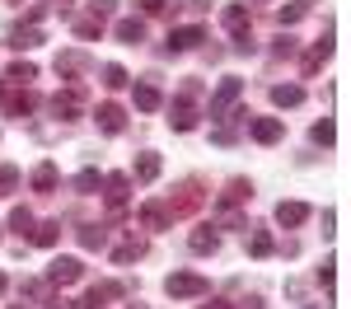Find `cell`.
I'll list each match as a JSON object with an SVG mask.
<instances>
[{"label":"cell","mask_w":351,"mask_h":309,"mask_svg":"<svg viewBox=\"0 0 351 309\" xmlns=\"http://www.w3.org/2000/svg\"><path fill=\"white\" fill-rule=\"evenodd\" d=\"M136 108L155 112V108H160V89H155V84H136Z\"/></svg>","instance_id":"30bf717a"},{"label":"cell","mask_w":351,"mask_h":309,"mask_svg":"<svg viewBox=\"0 0 351 309\" xmlns=\"http://www.w3.org/2000/svg\"><path fill=\"white\" fill-rule=\"evenodd\" d=\"M33 75H38V66H33V61H14V66H10V80H14V84H28Z\"/></svg>","instance_id":"ffe728a7"},{"label":"cell","mask_w":351,"mask_h":309,"mask_svg":"<svg viewBox=\"0 0 351 309\" xmlns=\"http://www.w3.org/2000/svg\"><path fill=\"white\" fill-rule=\"evenodd\" d=\"M10 225H14V234H33V211H24V206H19V211L10 216Z\"/></svg>","instance_id":"cb8c5ba5"},{"label":"cell","mask_w":351,"mask_h":309,"mask_svg":"<svg viewBox=\"0 0 351 309\" xmlns=\"http://www.w3.org/2000/svg\"><path fill=\"white\" fill-rule=\"evenodd\" d=\"M19 188V169H0V197H14Z\"/></svg>","instance_id":"d4e9b609"},{"label":"cell","mask_w":351,"mask_h":309,"mask_svg":"<svg viewBox=\"0 0 351 309\" xmlns=\"http://www.w3.org/2000/svg\"><path fill=\"white\" fill-rule=\"evenodd\" d=\"M56 234H61V225H56V221H47V225H38V230H33V244L52 249V244H56Z\"/></svg>","instance_id":"e0dca14e"},{"label":"cell","mask_w":351,"mask_h":309,"mask_svg":"<svg viewBox=\"0 0 351 309\" xmlns=\"http://www.w3.org/2000/svg\"><path fill=\"white\" fill-rule=\"evenodd\" d=\"M80 66H84V56H80V52H66V56H56V71H61V75H75Z\"/></svg>","instance_id":"7402d4cb"},{"label":"cell","mask_w":351,"mask_h":309,"mask_svg":"<svg viewBox=\"0 0 351 309\" xmlns=\"http://www.w3.org/2000/svg\"><path fill=\"white\" fill-rule=\"evenodd\" d=\"M300 14H304V5H286V10H281V14H276V19H281V24H295Z\"/></svg>","instance_id":"1f68e13d"},{"label":"cell","mask_w":351,"mask_h":309,"mask_svg":"<svg viewBox=\"0 0 351 309\" xmlns=\"http://www.w3.org/2000/svg\"><path fill=\"white\" fill-rule=\"evenodd\" d=\"M271 103L295 108V103H304V89H300V84H276V89H271Z\"/></svg>","instance_id":"9c48e42d"},{"label":"cell","mask_w":351,"mask_h":309,"mask_svg":"<svg viewBox=\"0 0 351 309\" xmlns=\"http://www.w3.org/2000/svg\"><path fill=\"white\" fill-rule=\"evenodd\" d=\"M141 253H145V244H141V239H127L122 249H112V262H132V258H141Z\"/></svg>","instance_id":"d6986e66"},{"label":"cell","mask_w":351,"mask_h":309,"mask_svg":"<svg viewBox=\"0 0 351 309\" xmlns=\"http://www.w3.org/2000/svg\"><path fill=\"white\" fill-rule=\"evenodd\" d=\"M117 38H122V42H141V38H145V24H141V19H122V24H117Z\"/></svg>","instance_id":"5bb4252c"},{"label":"cell","mask_w":351,"mask_h":309,"mask_svg":"<svg viewBox=\"0 0 351 309\" xmlns=\"http://www.w3.org/2000/svg\"><path fill=\"white\" fill-rule=\"evenodd\" d=\"M248 253H253V258H267L271 253V234H253V239H248Z\"/></svg>","instance_id":"484cf974"},{"label":"cell","mask_w":351,"mask_h":309,"mask_svg":"<svg viewBox=\"0 0 351 309\" xmlns=\"http://www.w3.org/2000/svg\"><path fill=\"white\" fill-rule=\"evenodd\" d=\"M202 309H225V305H220V300H211V305H202Z\"/></svg>","instance_id":"836d02e7"},{"label":"cell","mask_w":351,"mask_h":309,"mask_svg":"<svg viewBox=\"0 0 351 309\" xmlns=\"http://www.w3.org/2000/svg\"><path fill=\"white\" fill-rule=\"evenodd\" d=\"M33 188H38V193H52L56 188V164H38L33 169Z\"/></svg>","instance_id":"7c38bea8"},{"label":"cell","mask_w":351,"mask_h":309,"mask_svg":"<svg viewBox=\"0 0 351 309\" xmlns=\"http://www.w3.org/2000/svg\"><path fill=\"white\" fill-rule=\"evenodd\" d=\"M136 178H141V183H155V178H160V155H141V160H136Z\"/></svg>","instance_id":"8fae6325"},{"label":"cell","mask_w":351,"mask_h":309,"mask_svg":"<svg viewBox=\"0 0 351 309\" xmlns=\"http://www.w3.org/2000/svg\"><path fill=\"white\" fill-rule=\"evenodd\" d=\"M243 94V80H220V89L211 94V117H225V108Z\"/></svg>","instance_id":"3957f363"},{"label":"cell","mask_w":351,"mask_h":309,"mask_svg":"<svg viewBox=\"0 0 351 309\" xmlns=\"http://www.w3.org/2000/svg\"><path fill=\"white\" fill-rule=\"evenodd\" d=\"M136 5H141L145 14H160V10H164V0H136Z\"/></svg>","instance_id":"d6a6232c"},{"label":"cell","mask_w":351,"mask_h":309,"mask_svg":"<svg viewBox=\"0 0 351 309\" xmlns=\"http://www.w3.org/2000/svg\"><path fill=\"white\" fill-rule=\"evenodd\" d=\"M216 234H211V230H192V253H216Z\"/></svg>","instance_id":"2e32d148"},{"label":"cell","mask_w":351,"mask_h":309,"mask_svg":"<svg viewBox=\"0 0 351 309\" xmlns=\"http://www.w3.org/2000/svg\"><path fill=\"white\" fill-rule=\"evenodd\" d=\"M332 136H337V132H332V122H319V127H314V140H319V145H332Z\"/></svg>","instance_id":"f546056e"},{"label":"cell","mask_w":351,"mask_h":309,"mask_svg":"<svg viewBox=\"0 0 351 309\" xmlns=\"http://www.w3.org/2000/svg\"><path fill=\"white\" fill-rule=\"evenodd\" d=\"M99 127H104L108 136H117V132L127 127V112L117 108V103H104V108H99Z\"/></svg>","instance_id":"52a82bcc"},{"label":"cell","mask_w":351,"mask_h":309,"mask_svg":"<svg viewBox=\"0 0 351 309\" xmlns=\"http://www.w3.org/2000/svg\"><path fill=\"white\" fill-rule=\"evenodd\" d=\"M5 108L14 112V117H24V112H33V108H38V94H14V99H10Z\"/></svg>","instance_id":"ac0fdd59"},{"label":"cell","mask_w":351,"mask_h":309,"mask_svg":"<svg viewBox=\"0 0 351 309\" xmlns=\"http://www.w3.org/2000/svg\"><path fill=\"white\" fill-rule=\"evenodd\" d=\"M127 84V71L122 66H104V89H122Z\"/></svg>","instance_id":"603a6c76"},{"label":"cell","mask_w":351,"mask_h":309,"mask_svg":"<svg viewBox=\"0 0 351 309\" xmlns=\"http://www.w3.org/2000/svg\"><path fill=\"white\" fill-rule=\"evenodd\" d=\"M173 127H178V132H192V127H197V112H192L188 103H178V108H173Z\"/></svg>","instance_id":"44dd1931"},{"label":"cell","mask_w":351,"mask_h":309,"mask_svg":"<svg viewBox=\"0 0 351 309\" xmlns=\"http://www.w3.org/2000/svg\"><path fill=\"white\" fill-rule=\"evenodd\" d=\"M276 221L286 225V230H295V225L309 221V206H304V201H281V206H276Z\"/></svg>","instance_id":"5b68a950"},{"label":"cell","mask_w":351,"mask_h":309,"mask_svg":"<svg viewBox=\"0 0 351 309\" xmlns=\"http://www.w3.org/2000/svg\"><path fill=\"white\" fill-rule=\"evenodd\" d=\"M117 295H122V286H117V281H104V286L89 291V309L99 305V300H117Z\"/></svg>","instance_id":"9a60e30c"},{"label":"cell","mask_w":351,"mask_h":309,"mask_svg":"<svg viewBox=\"0 0 351 309\" xmlns=\"http://www.w3.org/2000/svg\"><path fill=\"white\" fill-rule=\"evenodd\" d=\"M0 291H5V277H0Z\"/></svg>","instance_id":"e575fe53"},{"label":"cell","mask_w":351,"mask_h":309,"mask_svg":"<svg viewBox=\"0 0 351 309\" xmlns=\"http://www.w3.org/2000/svg\"><path fill=\"white\" fill-rule=\"evenodd\" d=\"M122 197H127V178L112 173V178H108V201H122Z\"/></svg>","instance_id":"83f0119b"},{"label":"cell","mask_w":351,"mask_h":309,"mask_svg":"<svg viewBox=\"0 0 351 309\" xmlns=\"http://www.w3.org/2000/svg\"><path fill=\"white\" fill-rule=\"evenodd\" d=\"M10 42L24 52V47H38V42H43V33H38V28H24V24H19L14 33H10Z\"/></svg>","instance_id":"4fadbf2b"},{"label":"cell","mask_w":351,"mask_h":309,"mask_svg":"<svg viewBox=\"0 0 351 309\" xmlns=\"http://www.w3.org/2000/svg\"><path fill=\"white\" fill-rule=\"evenodd\" d=\"M75 33H80V38H99V33H104V19H80Z\"/></svg>","instance_id":"f1b7e54d"},{"label":"cell","mask_w":351,"mask_h":309,"mask_svg":"<svg viewBox=\"0 0 351 309\" xmlns=\"http://www.w3.org/2000/svg\"><path fill=\"white\" fill-rule=\"evenodd\" d=\"M141 221L150 225V230H164V221H169V216H164L160 206H145V211H141Z\"/></svg>","instance_id":"4316f807"},{"label":"cell","mask_w":351,"mask_h":309,"mask_svg":"<svg viewBox=\"0 0 351 309\" xmlns=\"http://www.w3.org/2000/svg\"><path fill=\"white\" fill-rule=\"evenodd\" d=\"M75 188H80V193H94V188H99V173H94V169L80 173V178H75Z\"/></svg>","instance_id":"4dcf8cb0"},{"label":"cell","mask_w":351,"mask_h":309,"mask_svg":"<svg viewBox=\"0 0 351 309\" xmlns=\"http://www.w3.org/2000/svg\"><path fill=\"white\" fill-rule=\"evenodd\" d=\"M52 112L61 117V122H71V117L80 112V89H66V94H56V99H52Z\"/></svg>","instance_id":"8992f818"},{"label":"cell","mask_w":351,"mask_h":309,"mask_svg":"<svg viewBox=\"0 0 351 309\" xmlns=\"http://www.w3.org/2000/svg\"><path fill=\"white\" fill-rule=\"evenodd\" d=\"M248 132H253V140H263V145H276V140L286 136V127H281V117H258V122H253Z\"/></svg>","instance_id":"277c9868"},{"label":"cell","mask_w":351,"mask_h":309,"mask_svg":"<svg viewBox=\"0 0 351 309\" xmlns=\"http://www.w3.org/2000/svg\"><path fill=\"white\" fill-rule=\"evenodd\" d=\"M164 291L178 295V300H183V295H206V277H197V272H173V277L164 281Z\"/></svg>","instance_id":"6da1fadb"},{"label":"cell","mask_w":351,"mask_h":309,"mask_svg":"<svg viewBox=\"0 0 351 309\" xmlns=\"http://www.w3.org/2000/svg\"><path fill=\"white\" fill-rule=\"evenodd\" d=\"M80 277H84L80 258H56L52 267H47V281H52V286H71V281H80Z\"/></svg>","instance_id":"7a4b0ae2"},{"label":"cell","mask_w":351,"mask_h":309,"mask_svg":"<svg viewBox=\"0 0 351 309\" xmlns=\"http://www.w3.org/2000/svg\"><path fill=\"white\" fill-rule=\"evenodd\" d=\"M206 33L202 28H178V33H169V52H188V47H197Z\"/></svg>","instance_id":"ba28073f"}]
</instances>
